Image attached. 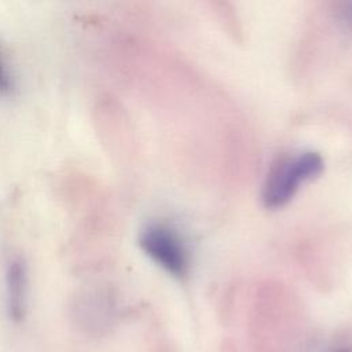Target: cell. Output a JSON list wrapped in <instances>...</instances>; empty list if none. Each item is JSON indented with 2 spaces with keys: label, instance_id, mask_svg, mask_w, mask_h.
Segmentation results:
<instances>
[{
  "label": "cell",
  "instance_id": "obj_1",
  "mask_svg": "<svg viewBox=\"0 0 352 352\" xmlns=\"http://www.w3.org/2000/svg\"><path fill=\"white\" fill-rule=\"evenodd\" d=\"M323 169V160L318 153L305 151L282 160L270 172L263 199L267 208H279L290 201L301 183L318 176Z\"/></svg>",
  "mask_w": 352,
  "mask_h": 352
},
{
  "label": "cell",
  "instance_id": "obj_2",
  "mask_svg": "<svg viewBox=\"0 0 352 352\" xmlns=\"http://www.w3.org/2000/svg\"><path fill=\"white\" fill-rule=\"evenodd\" d=\"M140 249L168 274L182 278L188 272L190 254L182 235L166 223H150L139 234Z\"/></svg>",
  "mask_w": 352,
  "mask_h": 352
},
{
  "label": "cell",
  "instance_id": "obj_3",
  "mask_svg": "<svg viewBox=\"0 0 352 352\" xmlns=\"http://www.w3.org/2000/svg\"><path fill=\"white\" fill-rule=\"evenodd\" d=\"M7 311L14 322L23 320L28 309V275L21 260H12L6 275Z\"/></svg>",
  "mask_w": 352,
  "mask_h": 352
},
{
  "label": "cell",
  "instance_id": "obj_4",
  "mask_svg": "<svg viewBox=\"0 0 352 352\" xmlns=\"http://www.w3.org/2000/svg\"><path fill=\"white\" fill-rule=\"evenodd\" d=\"M14 77L0 47V95L7 96L14 91Z\"/></svg>",
  "mask_w": 352,
  "mask_h": 352
},
{
  "label": "cell",
  "instance_id": "obj_5",
  "mask_svg": "<svg viewBox=\"0 0 352 352\" xmlns=\"http://www.w3.org/2000/svg\"><path fill=\"white\" fill-rule=\"evenodd\" d=\"M342 18L344 21H346V23L352 28V3H348L345 10L342 11Z\"/></svg>",
  "mask_w": 352,
  "mask_h": 352
}]
</instances>
